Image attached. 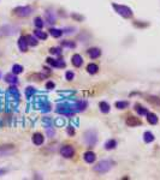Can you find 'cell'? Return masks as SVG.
<instances>
[{"label":"cell","instance_id":"33","mask_svg":"<svg viewBox=\"0 0 160 180\" xmlns=\"http://www.w3.org/2000/svg\"><path fill=\"white\" fill-rule=\"evenodd\" d=\"M86 107H87V102L86 101H81L77 103V108H78V111H83V109H86Z\"/></svg>","mask_w":160,"mask_h":180},{"label":"cell","instance_id":"32","mask_svg":"<svg viewBox=\"0 0 160 180\" xmlns=\"http://www.w3.org/2000/svg\"><path fill=\"white\" fill-rule=\"evenodd\" d=\"M34 92H35V90L33 89L32 87H28V88L25 89V95H27V97H28V99H29V97H30V96H32Z\"/></svg>","mask_w":160,"mask_h":180},{"label":"cell","instance_id":"26","mask_svg":"<svg viewBox=\"0 0 160 180\" xmlns=\"http://www.w3.org/2000/svg\"><path fill=\"white\" fill-rule=\"evenodd\" d=\"M22 72H23V66L22 65L15 64V65L12 66V73H15V75H19V73H22Z\"/></svg>","mask_w":160,"mask_h":180},{"label":"cell","instance_id":"34","mask_svg":"<svg viewBox=\"0 0 160 180\" xmlns=\"http://www.w3.org/2000/svg\"><path fill=\"white\" fill-rule=\"evenodd\" d=\"M65 77H66V79H68V80H72V79H74V77H75V75H74V72L68 71V72L65 73Z\"/></svg>","mask_w":160,"mask_h":180},{"label":"cell","instance_id":"17","mask_svg":"<svg viewBox=\"0 0 160 180\" xmlns=\"http://www.w3.org/2000/svg\"><path fill=\"white\" fill-rule=\"evenodd\" d=\"M135 111H136L137 114H140V115H147V113H148V111H147L143 106H141L140 103H136V104H135Z\"/></svg>","mask_w":160,"mask_h":180},{"label":"cell","instance_id":"37","mask_svg":"<svg viewBox=\"0 0 160 180\" xmlns=\"http://www.w3.org/2000/svg\"><path fill=\"white\" fill-rule=\"evenodd\" d=\"M0 76H1V75H0Z\"/></svg>","mask_w":160,"mask_h":180},{"label":"cell","instance_id":"35","mask_svg":"<svg viewBox=\"0 0 160 180\" xmlns=\"http://www.w3.org/2000/svg\"><path fill=\"white\" fill-rule=\"evenodd\" d=\"M54 87H56V84L53 83V82H47V84H46V88L47 89H54Z\"/></svg>","mask_w":160,"mask_h":180},{"label":"cell","instance_id":"1","mask_svg":"<svg viewBox=\"0 0 160 180\" xmlns=\"http://www.w3.org/2000/svg\"><path fill=\"white\" fill-rule=\"evenodd\" d=\"M112 6H113V9L116 10V12H117L118 14H120L122 17H124V18H130V17H133V11H131V9H129L128 6H124V5H117V4H112Z\"/></svg>","mask_w":160,"mask_h":180},{"label":"cell","instance_id":"12","mask_svg":"<svg viewBox=\"0 0 160 180\" xmlns=\"http://www.w3.org/2000/svg\"><path fill=\"white\" fill-rule=\"evenodd\" d=\"M44 141H45V138H44V136L41 135V133H35L33 136V143H34L35 145H42Z\"/></svg>","mask_w":160,"mask_h":180},{"label":"cell","instance_id":"10","mask_svg":"<svg viewBox=\"0 0 160 180\" xmlns=\"http://www.w3.org/2000/svg\"><path fill=\"white\" fill-rule=\"evenodd\" d=\"M28 41H27V37L25 36H22V37H19V40H18V47H19V49L22 51V52H27V49H28Z\"/></svg>","mask_w":160,"mask_h":180},{"label":"cell","instance_id":"3","mask_svg":"<svg viewBox=\"0 0 160 180\" xmlns=\"http://www.w3.org/2000/svg\"><path fill=\"white\" fill-rule=\"evenodd\" d=\"M17 30H18V28L15 25H2V27H0V37L11 36V35L16 34Z\"/></svg>","mask_w":160,"mask_h":180},{"label":"cell","instance_id":"15","mask_svg":"<svg viewBox=\"0 0 160 180\" xmlns=\"http://www.w3.org/2000/svg\"><path fill=\"white\" fill-rule=\"evenodd\" d=\"M147 121L150 125L158 124V117L154 113H147Z\"/></svg>","mask_w":160,"mask_h":180},{"label":"cell","instance_id":"5","mask_svg":"<svg viewBox=\"0 0 160 180\" xmlns=\"http://www.w3.org/2000/svg\"><path fill=\"white\" fill-rule=\"evenodd\" d=\"M96 133H95V131H88V132H86V135H84V141H86V143L88 144V145H94L95 143H96Z\"/></svg>","mask_w":160,"mask_h":180},{"label":"cell","instance_id":"7","mask_svg":"<svg viewBox=\"0 0 160 180\" xmlns=\"http://www.w3.org/2000/svg\"><path fill=\"white\" fill-rule=\"evenodd\" d=\"M15 145L13 144H4V145H0V156H5V155H9L15 151Z\"/></svg>","mask_w":160,"mask_h":180},{"label":"cell","instance_id":"31","mask_svg":"<svg viewBox=\"0 0 160 180\" xmlns=\"http://www.w3.org/2000/svg\"><path fill=\"white\" fill-rule=\"evenodd\" d=\"M49 53L53 54V55H60L61 54V51H60V48H51L49 49Z\"/></svg>","mask_w":160,"mask_h":180},{"label":"cell","instance_id":"23","mask_svg":"<svg viewBox=\"0 0 160 180\" xmlns=\"http://www.w3.org/2000/svg\"><path fill=\"white\" fill-rule=\"evenodd\" d=\"M49 34L52 35L53 37L58 39V37H60V36L63 35V31H61L60 29H56V28H52V29H49Z\"/></svg>","mask_w":160,"mask_h":180},{"label":"cell","instance_id":"25","mask_svg":"<svg viewBox=\"0 0 160 180\" xmlns=\"http://www.w3.org/2000/svg\"><path fill=\"white\" fill-rule=\"evenodd\" d=\"M147 101L160 107V97H158V96H148L147 97Z\"/></svg>","mask_w":160,"mask_h":180},{"label":"cell","instance_id":"20","mask_svg":"<svg viewBox=\"0 0 160 180\" xmlns=\"http://www.w3.org/2000/svg\"><path fill=\"white\" fill-rule=\"evenodd\" d=\"M99 107H100V111H101L103 113H105V114L110 112V108H111V107H110V104H108L107 102H105V101L100 102V103H99Z\"/></svg>","mask_w":160,"mask_h":180},{"label":"cell","instance_id":"6","mask_svg":"<svg viewBox=\"0 0 160 180\" xmlns=\"http://www.w3.org/2000/svg\"><path fill=\"white\" fill-rule=\"evenodd\" d=\"M47 63L53 66V68H65V61L64 60H60V59H53V58H47Z\"/></svg>","mask_w":160,"mask_h":180},{"label":"cell","instance_id":"14","mask_svg":"<svg viewBox=\"0 0 160 180\" xmlns=\"http://www.w3.org/2000/svg\"><path fill=\"white\" fill-rule=\"evenodd\" d=\"M83 158H84L86 162H88V163H93V162L95 161L96 156H95V154H94L93 151H87V153H84Z\"/></svg>","mask_w":160,"mask_h":180},{"label":"cell","instance_id":"16","mask_svg":"<svg viewBox=\"0 0 160 180\" xmlns=\"http://www.w3.org/2000/svg\"><path fill=\"white\" fill-rule=\"evenodd\" d=\"M5 80H6L7 83L16 84V83L18 82V80H17V75H15V73H9V75L5 76Z\"/></svg>","mask_w":160,"mask_h":180},{"label":"cell","instance_id":"30","mask_svg":"<svg viewBox=\"0 0 160 180\" xmlns=\"http://www.w3.org/2000/svg\"><path fill=\"white\" fill-rule=\"evenodd\" d=\"M61 46L63 47H70V48H75L76 47V43L74 41H63L61 42Z\"/></svg>","mask_w":160,"mask_h":180},{"label":"cell","instance_id":"13","mask_svg":"<svg viewBox=\"0 0 160 180\" xmlns=\"http://www.w3.org/2000/svg\"><path fill=\"white\" fill-rule=\"evenodd\" d=\"M88 55L91 56V59H96L101 55V51L99 48H89L88 49Z\"/></svg>","mask_w":160,"mask_h":180},{"label":"cell","instance_id":"21","mask_svg":"<svg viewBox=\"0 0 160 180\" xmlns=\"http://www.w3.org/2000/svg\"><path fill=\"white\" fill-rule=\"evenodd\" d=\"M117 146V142L114 139H108L106 143H105V149L106 150H112Z\"/></svg>","mask_w":160,"mask_h":180},{"label":"cell","instance_id":"29","mask_svg":"<svg viewBox=\"0 0 160 180\" xmlns=\"http://www.w3.org/2000/svg\"><path fill=\"white\" fill-rule=\"evenodd\" d=\"M34 23H35V27H36V28H39V29H41V28L45 25V23H44V21H42V18H41V17H36Z\"/></svg>","mask_w":160,"mask_h":180},{"label":"cell","instance_id":"24","mask_svg":"<svg viewBox=\"0 0 160 180\" xmlns=\"http://www.w3.org/2000/svg\"><path fill=\"white\" fill-rule=\"evenodd\" d=\"M129 107V102L128 101H118L116 102V108L118 109H125Z\"/></svg>","mask_w":160,"mask_h":180},{"label":"cell","instance_id":"8","mask_svg":"<svg viewBox=\"0 0 160 180\" xmlns=\"http://www.w3.org/2000/svg\"><path fill=\"white\" fill-rule=\"evenodd\" d=\"M60 154H61V156H64V158H70L74 156V154H75V150H74V148L70 145H65L63 146L61 149H60Z\"/></svg>","mask_w":160,"mask_h":180},{"label":"cell","instance_id":"22","mask_svg":"<svg viewBox=\"0 0 160 180\" xmlns=\"http://www.w3.org/2000/svg\"><path fill=\"white\" fill-rule=\"evenodd\" d=\"M45 17H46V21L49 23V24H53L56 22V16L52 13L51 11H47L45 13Z\"/></svg>","mask_w":160,"mask_h":180},{"label":"cell","instance_id":"36","mask_svg":"<svg viewBox=\"0 0 160 180\" xmlns=\"http://www.w3.org/2000/svg\"><path fill=\"white\" fill-rule=\"evenodd\" d=\"M68 133L70 136L75 135V130H74V127H68Z\"/></svg>","mask_w":160,"mask_h":180},{"label":"cell","instance_id":"4","mask_svg":"<svg viewBox=\"0 0 160 180\" xmlns=\"http://www.w3.org/2000/svg\"><path fill=\"white\" fill-rule=\"evenodd\" d=\"M13 12H15V14L18 16V17H28V16L32 14L33 9H32L30 6H18V7H16V9L13 10Z\"/></svg>","mask_w":160,"mask_h":180},{"label":"cell","instance_id":"2","mask_svg":"<svg viewBox=\"0 0 160 180\" xmlns=\"http://www.w3.org/2000/svg\"><path fill=\"white\" fill-rule=\"evenodd\" d=\"M111 168H112V163L110 161H107V160H103V161H100L99 163H96L93 169L96 173H106Z\"/></svg>","mask_w":160,"mask_h":180},{"label":"cell","instance_id":"19","mask_svg":"<svg viewBox=\"0 0 160 180\" xmlns=\"http://www.w3.org/2000/svg\"><path fill=\"white\" fill-rule=\"evenodd\" d=\"M143 141H145L146 143L153 142V141H154V135H153L150 131H146V132L143 133Z\"/></svg>","mask_w":160,"mask_h":180},{"label":"cell","instance_id":"11","mask_svg":"<svg viewBox=\"0 0 160 180\" xmlns=\"http://www.w3.org/2000/svg\"><path fill=\"white\" fill-rule=\"evenodd\" d=\"M71 63H72L74 66L80 68L81 65L83 64V59H82V56H81L80 54H74V55H72V59H71Z\"/></svg>","mask_w":160,"mask_h":180},{"label":"cell","instance_id":"9","mask_svg":"<svg viewBox=\"0 0 160 180\" xmlns=\"http://www.w3.org/2000/svg\"><path fill=\"white\" fill-rule=\"evenodd\" d=\"M141 124H142V121H141L138 118H136V117H129V118L126 119V125L130 126V127L140 126Z\"/></svg>","mask_w":160,"mask_h":180},{"label":"cell","instance_id":"18","mask_svg":"<svg viewBox=\"0 0 160 180\" xmlns=\"http://www.w3.org/2000/svg\"><path fill=\"white\" fill-rule=\"evenodd\" d=\"M87 71H88V73H91V75H95L98 71H99V66L96 65V64H89L88 66H87Z\"/></svg>","mask_w":160,"mask_h":180},{"label":"cell","instance_id":"27","mask_svg":"<svg viewBox=\"0 0 160 180\" xmlns=\"http://www.w3.org/2000/svg\"><path fill=\"white\" fill-rule=\"evenodd\" d=\"M34 34L37 39H41V40H46L47 39V34H46L45 31H41L40 29H36L34 31Z\"/></svg>","mask_w":160,"mask_h":180},{"label":"cell","instance_id":"28","mask_svg":"<svg viewBox=\"0 0 160 180\" xmlns=\"http://www.w3.org/2000/svg\"><path fill=\"white\" fill-rule=\"evenodd\" d=\"M25 37H27V41H28V45L29 46H37V40L35 39L34 36L28 35V36H25Z\"/></svg>","mask_w":160,"mask_h":180}]
</instances>
